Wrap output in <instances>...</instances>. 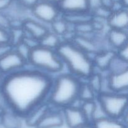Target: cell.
Returning a JSON list of instances; mask_svg holds the SVG:
<instances>
[{
    "instance_id": "cell-1",
    "label": "cell",
    "mask_w": 128,
    "mask_h": 128,
    "mask_svg": "<svg viewBox=\"0 0 128 128\" xmlns=\"http://www.w3.org/2000/svg\"><path fill=\"white\" fill-rule=\"evenodd\" d=\"M52 80L48 74L24 68L5 75L0 94L9 109L24 118L34 107L47 101Z\"/></svg>"
},
{
    "instance_id": "cell-2",
    "label": "cell",
    "mask_w": 128,
    "mask_h": 128,
    "mask_svg": "<svg viewBox=\"0 0 128 128\" xmlns=\"http://www.w3.org/2000/svg\"><path fill=\"white\" fill-rule=\"evenodd\" d=\"M69 73L81 80L86 79L95 72L92 57L78 47L72 41H62L56 50Z\"/></svg>"
},
{
    "instance_id": "cell-3",
    "label": "cell",
    "mask_w": 128,
    "mask_h": 128,
    "mask_svg": "<svg viewBox=\"0 0 128 128\" xmlns=\"http://www.w3.org/2000/svg\"><path fill=\"white\" fill-rule=\"evenodd\" d=\"M81 82L70 73L60 74L52 80L47 102L51 107L60 109L70 106L78 99Z\"/></svg>"
},
{
    "instance_id": "cell-4",
    "label": "cell",
    "mask_w": 128,
    "mask_h": 128,
    "mask_svg": "<svg viewBox=\"0 0 128 128\" xmlns=\"http://www.w3.org/2000/svg\"><path fill=\"white\" fill-rule=\"evenodd\" d=\"M28 65H31L32 69L50 75L60 74L64 66L56 50L40 45L31 50Z\"/></svg>"
},
{
    "instance_id": "cell-5",
    "label": "cell",
    "mask_w": 128,
    "mask_h": 128,
    "mask_svg": "<svg viewBox=\"0 0 128 128\" xmlns=\"http://www.w3.org/2000/svg\"><path fill=\"white\" fill-rule=\"evenodd\" d=\"M108 117L123 119L128 110V94L124 93H101L97 97Z\"/></svg>"
},
{
    "instance_id": "cell-6",
    "label": "cell",
    "mask_w": 128,
    "mask_h": 128,
    "mask_svg": "<svg viewBox=\"0 0 128 128\" xmlns=\"http://www.w3.org/2000/svg\"><path fill=\"white\" fill-rule=\"evenodd\" d=\"M30 11L36 20L49 25L61 15L58 5L53 2L39 1Z\"/></svg>"
},
{
    "instance_id": "cell-7",
    "label": "cell",
    "mask_w": 128,
    "mask_h": 128,
    "mask_svg": "<svg viewBox=\"0 0 128 128\" xmlns=\"http://www.w3.org/2000/svg\"><path fill=\"white\" fill-rule=\"evenodd\" d=\"M27 65V62L14 49L0 58V72L4 75L19 71Z\"/></svg>"
},
{
    "instance_id": "cell-8",
    "label": "cell",
    "mask_w": 128,
    "mask_h": 128,
    "mask_svg": "<svg viewBox=\"0 0 128 128\" xmlns=\"http://www.w3.org/2000/svg\"><path fill=\"white\" fill-rule=\"evenodd\" d=\"M61 110L64 121L70 128H79L89 122L81 107L70 105Z\"/></svg>"
},
{
    "instance_id": "cell-9",
    "label": "cell",
    "mask_w": 128,
    "mask_h": 128,
    "mask_svg": "<svg viewBox=\"0 0 128 128\" xmlns=\"http://www.w3.org/2000/svg\"><path fill=\"white\" fill-rule=\"evenodd\" d=\"M22 27L26 35L39 41L50 30L46 25L31 18H26L22 21Z\"/></svg>"
},
{
    "instance_id": "cell-10",
    "label": "cell",
    "mask_w": 128,
    "mask_h": 128,
    "mask_svg": "<svg viewBox=\"0 0 128 128\" xmlns=\"http://www.w3.org/2000/svg\"><path fill=\"white\" fill-rule=\"evenodd\" d=\"M64 123L61 109L51 106L36 128H56L62 126Z\"/></svg>"
},
{
    "instance_id": "cell-11",
    "label": "cell",
    "mask_w": 128,
    "mask_h": 128,
    "mask_svg": "<svg viewBox=\"0 0 128 128\" xmlns=\"http://www.w3.org/2000/svg\"><path fill=\"white\" fill-rule=\"evenodd\" d=\"M56 5L62 15L90 11L89 0H61Z\"/></svg>"
},
{
    "instance_id": "cell-12",
    "label": "cell",
    "mask_w": 128,
    "mask_h": 128,
    "mask_svg": "<svg viewBox=\"0 0 128 128\" xmlns=\"http://www.w3.org/2000/svg\"><path fill=\"white\" fill-rule=\"evenodd\" d=\"M106 39L109 46L116 51L118 49L128 44V30L110 28Z\"/></svg>"
},
{
    "instance_id": "cell-13",
    "label": "cell",
    "mask_w": 128,
    "mask_h": 128,
    "mask_svg": "<svg viewBox=\"0 0 128 128\" xmlns=\"http://www.w3.org/2000/svg\"><path fill=\"white\" fill-rule=\"evenodd\" d=\"M116 55V51L112 49H105L99 51L92 56L95 71L100 72H107L111 60Z\"/></svg>"
},
{
    "instance_id": "cell-14",
    "label": "cell",
    "mask_w": 128,
    "mask_h": 128,
    "mask_svg": "<svg viewBox=\"0 0 128 128\" xmlns=\"http://www.w3.org/2000/svg\"><path fill=\"white\" fill-rule=\"evenodd\" d=\"M110 89L113 92L128 94V70L119 74H108Z\"/></svg>"
},
{
    "instance_id": "cell-15",
    "label": "cell",
    "mask_w": 128,
    "mask_h": 128,
    "mask_svg": "<svg viewBox=\"0 0 128 128\" xmlns=\"http://www.w3.org/2000/svg\"><path fill=\"white\" fill-rule=\"evenodd\" d=\"M50 108L51 105L47 101L34 107L24 117L26 125L36 127Z\"/></svg>"
},
{
    "instance_id": "cell-16",
    "label": "cell",
    "mask_w": 128,
    "mask_h": 128,
    "mask_svg": "<svg viewBox=\"0 0 128 128\" xmlns=\"http://www.w3.org/2000/svg\"><path fill=\"white\" fill-rule=\"evenodd\" d=\"M109 28L117 30H127L128 27V9L122 8L112 11L107 20Z\"/></svg>"
},
{
    "instance_id": "cell-17",
    "label": "cell",
    "mask_w": 128,
    "mask_h": 128,
    "mask_svg": "<svg viewBox=\"0 0 128 128\" xmlns=\"http://www.w3.org/2000/svg\"><path fill=\"white\" fill-rule=\"evenodd\" d=\"M21 118L19 114L13 110H5L1 116V124L4 128H20L21 126Z\"/></svg>"
},
{
    "instance_id": "cell-18",
    "label": "cell",
    "mask_w": 128,
    "mask_h": 128,
    "mask_svg": "<svg viewBox=\"0 0 128 128\" xmlns=\"http://www.w3.org/2000/svg\"><path fill=\"white\" fill-rule=\"evenodd\" d=\"M62 16L69 25L73 26L83 23L90 22L93 19V16L91 11L64 14L62 15Z\"/></svg>"
},
{
    "instance_id": "cell-19",
    "label": "cell",
    "mask_w": 128,
    "mask_h": 128,
    "mask_svg": "<svg viewBox=\"0 0 128 128\" xmlns=\"http://www.w3.org/2000/svg\"><path fill=\"white\" fill-rule=\"evenodd\" d=\"M94 128H127L126 122L121 119L106 117L91 122Z\"/></svg>"
},
{
    "instance_id": "cell-20",
    "label": "cell",
    "mask_w": 128,
    "mask_h": 128,
    "mask_svg": "<svg viewBox=\"0 0 128 128\" xmlns=\"http://www.w3.org/2000/svg\"><path fill=\"white\" fill-rule=\"evenodd\" d=\"M39 41L40 46L56 50L62 42V39L58 35L50 30Z\"/></svg>"
},
{
    "instance_id": "cell-21",
    "label": "cell",
    "mask_w": 128,
    "mask_h": 128,
    "mask_svg": "<svg viewBox=\"0 0 128 128\" xmlns=\"http://www.w3.org/2000/svg\"><path fill=\"white\" fill-rule=\"evenodd\" d=\"M50 31H52L58 35L62 38L69 31L73 30H70V25H69L66 20L63 18L62 15L56 19V20L51 23L50 25ZM74 31V30H73Z\"/></svg>"
},
{
    "instance_id": "cell-22",
    "label": "cell",
    "mask_w": 128,
    "mask_h": 128,
    "mask_svg": "<svg viewBox=\"0 0 128 128\" xmlns=\"http://www.w3.org/2000/svg\"><path fill=\"white\" fill-rule=\"evenodd\" d=\"M98 94L89 85L87 82L82 80L78 93V99L81 102L92 101L97 99Z\"/></svg>"
},
{
    "instance_id": "cell-23",
    "label": "cell",
    "mask_w": 128,
    "mask_h": 128,
    "mask_svg": "<svg viewBox=\"0 0 128 128\" xmlns=\"http://www.w3.org/2000/svg\"><path fill=\"white\" fill-rule=\"evenodd\" d=\"M126 70H128V61L119 58L116 54L110 63L107 72L111 74H119Z\"/></svg>"
},
{
    "instance_id": "cell-24",
    "label": "cell",
    "mask_w": 128,
    "mask_h": 128,
    "mask_svg": "<svg viewBox=\"0 0 128 128\" xmlns=\"http://www.w3.org/2000/svg\"><path fill=\"white\" fill-rule=\"evenodd\" d=\"M86 82L98 95L101 93L102 82V73L95 71L86 79Z\"/></svg>"
},
{
    "instance_id": "cell-25",
    "label": "cell",
    "mask_w": 128,
    "mask_h": 128,
    "mask_svg": "<svg viewBox=\"0 0 128 128\" xmlns=\"http://www.w3.org/2000/svg\"><path fill=\"white\" fill-rule=\"evenodd\" d=\"M9 35L10 43L14 47L20 43L22 42L24 37L25 32L22 26L11 27L9 30Z\"/></svg>"
},
{
    "instance_id": "cell-26",
    "label": "cell",
    "mask_w": 128,
    "mask_h": 128,
    "mask_svg": "<svg viewBox=\"0 0 128 128\" xmlns=\"http://www.w3.org/2000/svg\"><path fill=\"white\" fill-rule=\"evenodd\" d=\"M96 99L92 101H87V102H82V104L81 105V109L82 111L83 112L84 114L87 118L89 122H91L93 116L94 112L95 107H96Z\"/></svg>"
},
{
    "instance_id": "cell-27",
    "label": "cell",
    "mask_w": 128,
    "mask_h": 128,
    "mask_svg": "<svg viewBox=\"0 0 128 128\" xmlns=\"http://www.w3.org/2000/svg\"><path fill=\"white\" fill-rule=\"evenodd\" d=\"M14 50L28 63V61L29 58H30V53H31V51L32 49L30 47H29L23 41H22V42L18 44L15 46H14Z\"/></svg>"
},
{
    "instance_id": "cell-28",
    "label": "cell",
    "mask_w": 128,
    "mask_h": 128,
    "mask_svg": "<svg viewBox=\"0 0 128 128\" xmlns=\"http://www.w3.org/2000/svg\"><path fill=\"white\" fill-rule=\"evenodd\" d=\"M93 17L97 18L102 19V20L107 21L108 19L112 13V11L110 9L106 8L102 6L96 8V9L91 11Z\"/></svg>"
},
{
    "instance_id": "cell-29",
    "label": "cell",
    "mask_w": 128,
    "mask_h": 128,
    "mask_svg": "<svg viewBox=\"0 0 128 128\" xmlns=\"http://www.w3.org/2000/svg\"><path fill=\"white\" fill-rule=\"evenodd\" d=\"M11 19L6 13H0V27L9 30L11 28Z\"/></svg>"
},
{
    "instance_id": "cell-30",
    "label": "cell",
    "mask_w": 128,
    "mask_h": 128,
    "mask_svg": "<svg viewBox=\"0 0 128 128\" xmlns=\"http://www.w3.org/2000/svg\"><path fill=\"white\" fill-rule=\"evenodd\" d=\"M15 1L22 8L30 11L39 2V0H15Z\"/></svg>"
},
{
    "instance_id": "cell-31",
    "label": "cell",
    "mask_w": 128,
    "mask_h": 128,
    "mask_svg": "<svg viewBox=\"0 0 128 128\" xmlns=\"http://www.w3.org/2000/svg\"><path fill=\"white\" fill-rule=\"evenodd\" d=\"M116 54L119 58L128 61V44L118 49Z\"/></svg>"
},
{
    "instance_id": "cell-32",
    "label": "cell",
    "mask_w": 128,
    "mask_h": 128,
    "mask_svg": "<svg viewBox=\"0 0 128 128\" xmlns=\"http://www.w3.org/2000/svg\"><path fill=\"white\" fill-rule=\"evenodd\" d=\"M13 49V46L11 45L10 43L0 44V58L6 55V54L12 51Z\"/></svg>"
},
{
    "instance_id": "cell-33",
    "label": "cell",
    "mask_w": 128,
    "mask_h": 128,
    "mask_svg": "<svg viewBox=\"0 0 128 128\" xmlns=\"http://www.w3.org/2000/svg\"><path fill=\"white\" fill-rule=\"evenodd\" d=\"M10 43V35L9 30L0 27V44Z\"/></svg>"
},
{
    "instance_id": "cell-34",
    "label": "cell",
    "mask_w": 128,
    "mask_h": 128,
    "mask_svg": "<svg viewBox=\"0 0 128 128\" xmlns=\"http://www.w3.org/2000/svg\"><path fill=\"white\" fill-rule=\"evenodd\" d=\"M14 1V0H0V13L7 11Z\"/></svg>"
},
{
    "instance_id": "cell-35",
    "label": "cell",
    "mask_w": 128,
    "mask_h": 128,
    "mask_svg": "<svg viewBox=\"0 0 128 128\" xmlns=\"http://www.w3.org/2000/svg\"><path fill=\"white\" fill-rule=\"evenodd\" d=\"M116 0H101V6L112 10Z\"/></svg>"
},
{
    "instance_id": "cell-36",
    "label": "cell",
    "mask_w": 128,
    "mask_h": 128,
    "mask_svg": "<svg viewBox=\"0 0 128 128\" xmlns=\"http://www.w3.org/2000/svg\"><path fill=\"white\" fill-rule=\"evenodd\" d=\"M120 3H121V5H122V6L124 8L128 9V0H119Z\"/></svg>"
},
{
    "instance_id": "cell-37",
    "label": "cell",
    "mask_w": 128,
    "mask_h": 128,
    "mask_svg": "<svg viewBox=\"0 0 128 128\" xmlns=\"http://www.w3.org/2000/svg\"><path fill=\"white\" fill-rule=\"evenodd\" d=\"M79 128H94L93 127V125H92V124L91 122H88L87 123V124H84V125H82L81 127H80Z\"/></svg>"
},
{
    "instance_id": "cell-38",
    "label": "cell",
    "mask_w": 128,
    "mask_h": 128,
    "mask_svg": "<svg viewBox=\"0 0 128 128\" xmlns=\"http://www.w3.org/2000/svg\"><path fill=\"white\" fill-rule=\"evenodd\" d=\"M5 110H6V109H5L3 107V106H2V105H1V104H0V116H1V115H2V114H3V113L4 112Z\"/></svg>"
},
{
    "instance_id": "cell-39",
    "label": "cell",
    "mask_w": 128,
    "mask_h": 128,
    "mask_svg": "<svg viewBox=\"0 0 128 128\" xmlns=\"http://www.w3.org/2000/svg\"><path fill=\"white\" fill-rule=\"evenodd\" d=\"M4 76H5V75H4V74H2V73H1V72H0V85H1V82H2V80H3V79H4Z\"/></svg>"
},
{
    "instance_id": "cell-40",
    "label": "cell",
    "mask_w": 128,
    "mask_h": 128,
    "mask_svg": "<svg viewBox=\"0 0 128 128\" xmlns=\"http://www.w3.org/2000/svg\"><path fill=\"white\" fill-rule=\"evenodd\" d=\"M39 1H42V2H53L54 0H39Z\"/></svg>"
}]
</instances>
